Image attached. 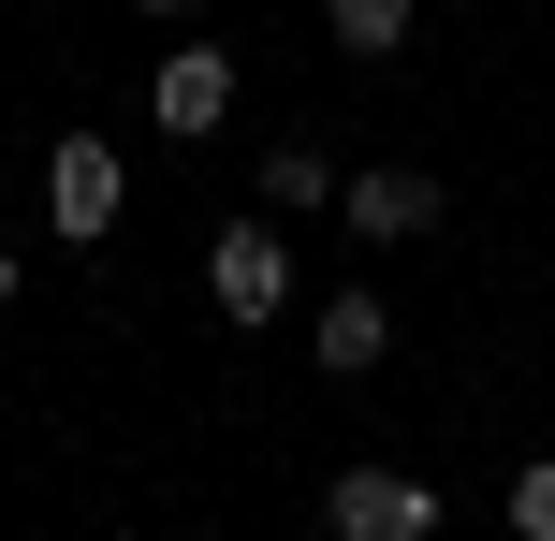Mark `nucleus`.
Returning <instances> with one entry per match:
<instances>
[{
	"mask_svg": "<svg viewBox=\"0 0 555 541\" xmlns=\"http://www.w3.org/2000/svg\"><path fill=\"white\" fill-rule=\"evenodd\" d=\"M322 541H439V484H410V468H336L322 484Z\"/></svg>",
	"mask_w": 555,
	"mask_h": 541,
	"instance_id": "obj_2",
	"label": "nucleus"
},
{
	"mask_svg": "<svg viewBox=\"0 0 555 541\" xmlns=\"http://www.w3.org/2000/svg\"><path fill=\"white\" fill-rule=\"evenodd\" d=\"M146 15H191V0H146Z\"/></svg>",
	"mask_w": 555,
	"mask_h": 541,
	"instance_id": "obj_11",
	"label": "nucleus"
},
{
	"mask_svg": "<svg viewBox=\"0 0 555 541\" xmlns=\"http://www.w3.org/2000/svg\"><path fill=\"white\" fill-rule=\"evenodd\" d=\"M380 351H395V308H380L365 279H336V293H322V366H336V381H365Z\"/></svg>",
	"mask_w": 555,
	"mask_h": 541,
	"instance_id": "obj_6",
	"label": "nucleus"
},
{
	"mask_svg": "<svg viewBox=\"0 0 555 541\" xmlns=\"http://www.w3.org/2000/svg\"><path fill=\"white\" fill-rule=\"evenodd\" d=\"M117 205H132V162H117L103 132H59V146H44V220L74 234V249H103Z\"/></svg>",
	"mask_w": 555,
	"mask_h": 541,
	"instance_id": "obj_1",
	"label": "nucleus"
},
{
	"mask_svg": "<svg viewBox=\"0 0 555 541\" xmlns=\"http://www.w3.org/2000/svg\"><path fill=\"white\" fill-rule=\"evenodd\" d=\"M512 541H555V454L512 468Z\"/></svg>",
	"mask_w": 555,
	"mask_h": 541,
	"instance_id": "obj_9",
	"label": "nucleus"
},
{
	"mask_svg": "<svg viewBox=\"0 0 555 541\" xmlns=\"http://www.w3.org/2000/svg\"><path fill=\"white\" fill-rule=\"evenodd\" d=\"M322 191H336V162H322V146H278V162H263V220H307Z\"/></svg>",
	"mask_w": 555,
	"mask_h": 541,
	"instance_id": "obj_8",
	"label": "nucleus"
},
{
	"mask_svg": "<svg viewBox=\"0 0 555 541\" xmlns=\"http://www.w3.org/2000/svg\"><path fill=\"white\" fill-rule=\"evenodd\" d=\"M0 308H15V249H0Z\"/></svg>",
	"mask_w": 555,
	"mask_h": 541,
	"instance_id": "obj_10",
	"label": "nucleus"
},
{
	"mask_svg": "<svg viewBox=\"0 0 555 541\" xmlns=\"http://www.w3.org/2000/svg\"><path fill=\"white\" fill-rule=\"evenodd\" d=\"M205 293H220V322H278V308H293V249H278V220H234L220 249H205Z\"/></svg>",
	"mask_w": 555,
	"mask_h": 541,
	"instance_id": "obj_3",
	"label": "nucleus"
},
{
	"mask_svg": "<svg viewBox=\"0 0 555 541\" xmlns=\"http://www.w3.org/2000/svg\"><path fill=\"white\" fill-rule=\"evenodd\" d=\"M146 117H162L176 146H205V132L234 117V59H220V44H176L162 74H146Z\"/></svg>",
	"mask_w": 555,
	"mask_h": 541,
	"instance_id": "obj_4",
	"label": "nucleus"
},
{
	"mask_svg": "<svg viewBox=\"0 0 555 541\" xmlns=\"http://www.w3.org/2000/svg\"><path fill=\"white\" fill-rule=\"evenodd\" d=\"M336 59H395V44H410V0H336Z\"/></svg>",
	"mask_w": 555,
	"mask_h": 541,
	"instance_id": "obj_7",
	"label": "nucleus"
},
{
	"mask_svg": "<svg viewBox=\"0 0 555 541\" xmlns=\"http://www.w3.org/2000/svg\"><path fill=\"white\" fill-rule=\"evenodd\" d=\"M336 205H351V234H380V249H395V234L439 220V176H424V162H365V176H336Z\"/></svg>",
	"mask_w": 555,
	"mask_h": 541,
	"instance_id": "obj_5",
	"label": "nucleus"
}]
</instances>
